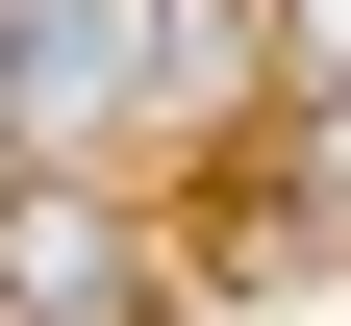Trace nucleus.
Segmentation results:
<instances>
[{"instance_id": "4", "label": "nucleus", "mask_w": 351, "mask_h": 326, "mask_svg": "<svg viewBox=\"0 0 351 326\" xmlns=\"http://www.w3.org/2000/svg\"><path fill=\"white\" fill-rule=\"evenodd\" d=\"M301 226H326V251H351V176H326V201H301Z\"/></svg>"}, {"instance_id": "1", "label": "nucleus", "mask_w": 351, "mask_h": 326, "mask_svg": "<svg viewBox=\"0 0 351 326\" xmlns=\"http://www.w3.org/2000/svg\"><path fill=\"white\" fill-rule=\"evenodd\" d=\"M0 326H151V251H125L75 176H25V201H0Z\"/></svg>"}, {"instance_id": "5", "label": "nucleus", "mask_w": 351, "mask_h": 326, "mask_svg": "<svg viewBox=\"0 0 351 326\" xmlns=\"http://www.w3.org/2000/svg\"><path fill=\"white\" fill-rule=\"evenodd\" d=\"M0 201H25V151H0Z\"/></svg>"}, {"instance_id": "2", "label": "nucleus", "mask_w": 351, "mask_h": 326, "mask_svg": "<svg viewBox=\"0 0 351 326\" xmlns=\"http://www.w3.org/2000/svg\"><path fill=\"white\" fill-rule=\"evenodd\" d=\"M125 51H151L176 101H226V75H276V0H125Z\"/></svg>"}, {"instance_id": "3", "label": "nucleus", "mask_w": 351, "mask_h": 326, "mask_svg": "<svg viewBox=\"0 0 351 326\" xmlns=\"http://www.w3.org/2000/svg\"><path fill=\"white\" fill-rule=\"evenodd\" d=\"M276 101H301V126H351V0H276Z\"/></svg>"}]
</instances>
